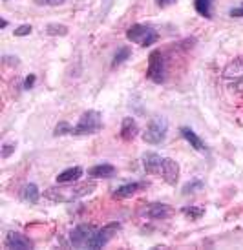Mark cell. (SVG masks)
<instances>
[{
  "mask_svg": "<svg viewBox=\"0 0 243 250\" xmlns=\"http://www.w3.org/2000/svg\"><path fill=\"white\" fill-rule=\"evenodd\" d=\"M95 190V183H57V187H49L44 190V197L53 203H73L83 199Z\"/></svg>",
  "mask_w": 243,
  "mask_h": 250,
  "instance_id": "1",
  "label": "cell"
},
{
  "mask_svg": "<svg viewBox=\"0 0 243 250\" xmlns=\"http://www.w3.org/2000/svg\"><path fill=\"white\" fill-rule=\"evenodd\" d=\"M103 130V115L97 110L84 111L77 125L71 130V135H95Z\"/></svg>",
  "mask_w": 243,
  "mask_h": 250,
  "instance_id": "2",
  "label": "cell"
},
{
  "mask_svg": "<svg viewBox=\"0 0 243 250\" xmlns=\"http://www.w3.org/2000/svg\"><path fill=\"white\" fill-rule=\"evenodd\" d=\"M126 39L132 42V44H137L141 48H148L157 42L159 39V33L152 28V26H146V24H132L130 28L126 29Z\"/></svg>",
  "mask_w": 243,
  "mask_h": 250,
  "instance_id": "3",
  "label": "cell"
},
{
  "mask_svg": "<svg viewBox=\"0 0 243 250\" xmlns=\"http://www.w3.org/2000/svg\"><path fill=\"white\" fill-rule=\"evenodd\" d=\"M168 133V121L165 117H154L150 121V125L146 126V130L143 132V139L148 145H161L167 139Z\"/></svg>",
  "mask_w": 243,
  "mask_h": 250,
  "instance_id": "4",
  "label": "cell"
},
{
  "mask_svg": "<svg viewBox=\"0 0 243 250\" xmlns=\"http://www.w3.org/2000/svg\"><path fill=\"white\" fill-rule=\"evenodd\" d=\"M146 79L152 81L154 84H163L167 79V66L161 51H152L148 57V68H146Z\"/></svg>",
  "mask_w": 243,
  "mask_h": 250,
  "instance_id": "5",
  "label": "cell"
},
{
  "mask_svg": "<svg viewBox=\"0 0 243 250\" xmlns=\"http://www.w3.org/2000/svg\"><path fill=\"white\" fill-rule=\"evenodd\" d=\"M119 230H121V223H117V221L104 225L103 229L95 230V234H93V237H91L90 243H88V249L97 250V249L106 247V245L110 243L111 239L115 237V234H117Z\"/></svg>",
  "mask_w": 243,
  "mask_h": 250,
  "instance_id": "6",
  "label": "cell"
},
{
  "mask_svg": "<svg viewBox=\"0 0 243 250\" xmlns=\"http://www.w3.org/2000/svg\"><path fill=\"white\" fill-rule=\"evenodd\" d=\"M95 230L97 229H95L93 225H86V223L79 225V227H75V229L69 232V245L75 247V249L88 247L90 239L93 237V234H95Z\"/></svg>",
  "mask_w": 243,
  "mask_h": 250,
  "instance_id": "7",
  "label": "cell"
},
{
  "mask_svg": "<svg viewBox=\"0 0 243 250\" xmlns=\"http://www.w3.org/2000/svg\"><path fill=\"white\" fill-rule=\"evenodd\" d=\"M179 172H181V168H179V165H177V161H174L172 157H163L159 175L163 177V181H165L167 185L176 187L177 181H179Z\"/></svg>",
  "mask_w": 243,
  "mask_h": 250,
  "instance_id": "8",
  "label": "cell"
},
{
  "mask_svg": "<svg viewBox=\"0 0 243 250\" xmlns=\"http://www.w3.org/2000/svg\"><path fill=\"white\" fill-rule=\"evenodd\" d=\"M4 247L15 250H31L35 245L28 236H24L21 232H7L6 239H4Z\"/></svg>",
  "mask_w": 243,
  "mask_h": 250,
  "instance_id": "9",
  "label": "cell"
},
{
  "mask_svg": "<svg viewBox=\"0 0 243 250\" xmlns=\"http://www.w3.org/2000/svg\"><path fill=\"white\" fill-rule=\"evenodd\" d=\"M146 187H148V185L143 183V181L126 183V185H121V187L115 188V190H113V194H111V197H113V199H126V197H132V195L143 192Z\"/></svg>",
  "mask_w": 243,
  "mask_h": 250,
  "instance_id": "10",
  "label": "cell"
},
{
  "mask_svg": "<svg viewBox=\"0 0 243 250\" xmlns=\"http://www.w3.org/2000/svg\"><path fill=\"white\" fill-rule=\"evenodd\" d=\"M221 77L227 81H238L243 79V57H236L232 59L221 71Z\"/></svg>",
  "mask_w": 243,
  "mask_h": 250,
  "instance_id": "11",
  "label": "cell"
},
{
  "mask_svg": "<svg viewBox=\"0 0 243 250\" xmlns=\"http://www.w3.org/2000/svg\"><path fill=\"white\" fill-rule=\"evenodd\" d=\"M179 133L183 135V139L187 141L188 145L194 148L196 152H207V146H205L203 139L194 132V130H192V128H188V126H181Z\"/></svg>",
  "mask_w": 243,
  "mask_h": 250,
  "instance_id": "12",
  "label": "cell"
},
{
  "mask_svg": "<svg viewBox=\"0 0 243 250\" xmlns=\"http://www.w3.org/2000/svg\"><path fill=\"white\" fill-rule=\"evenodd\" d=\"M161 163H163V157L155 152H146L143 155V168L146 170V174L152 175H159L161 172Z\"/></svg>",
  "mask_w": 243,
  "mask_h": 250,
  "instance_id": "13",
  "label": "cell"
},
{
  "mask_svg": "<svg viewBox=\"0 0 243 250\" xmlns=\"http://www.w3.org/2000/svg\"><path fill=\"white\" fill-rule=\"evenodd\" d=\"M139 135V126L133 117H125L121 123V139L130 143Z\"/></svg>",
  "mask_w": 243,
  "mask_h": 250,
  "instance_id": "14",
  "label": "cell"
},
{
  "mask_svg": "<svg viewBox=\"0 0 243 250\" xmlns=\"http://www.w3.org/2000/svg\"><path fill=\"white\" fill-rule=\"evenodd\" d=\"M115 172H117V168L113 167V165L103 163V165H95V167H91L90 170H88V175H90L91 179H106V177L115 175Z\"/></svg>",
  "mask_w": 243,
  "mask_h": 250,
  "instance_id": "15",
  "label": "cell"
},
{
  "mask_svg": "<svg viewBox=\"0 0 243 250\" xmlns=\"http://www.w3.org/2000/svg\"><path fill=\"white\" fill-rule=\"evenodd\" d=\"M84 174V170L81 167H71L63 170L61 174L57 175V183H75L81 179V175Z\"/></svg>",
  "mask_w": 243,
  "mask_h": 250,
  "instance_id": "16",
  "label": "cell"
},
{
  "mask_svg": "<svg viewBox=\"0 0 243 250\" xmlns=\"http://www.w3.org/2000/svg\"><path fill=\"white\" fill-rule=\"evenodd\" d=\"M22 201L29 203V205H35V203L41 199V190H39V187L37 185H33V183H29V185H26V187L22 188Z\"/></svg>",
  "mask_w": 243,
  "mask_h": 250,
  "instance_id": "17",
  "label": "cell"
},
{
  "mask_svg": "<svg viewBox=\"0 0 243 250\" xmlns=\"http://www.w3.org/2000/svg\"><path fill=\"white\" fill-rule=\"evenodd\" d=\"M146 214H148V217H152V219H165L170 214V207L165 205V203H155V205H152L148 208Z\"/></svg>",
  "mask_w": 243,
  "mask_h": 250,
  "instance_id": "18",
  "label": "cell"
},
{
  "mask_svg": "<svg viewBox=\"0 0 243 250\" xmlns=\"http://www.w3.org/2000/svg\"><path fill=\"white\" fill-rule=\"evenodd\" d=\"M130 48L128 46H121V48L115 51V55H113V61H111V68H117L121 64H125L128 59H130Z\"/></svg>",
  "mask_w": 243,
  "mask_h": 250,
  "instance_id": "19",
  "label": "cell"
},
{
  "mask_svg": "<svg viewBox=\"0 0 243 250\" xmlns=\"http://www.w3.org/2000/svg\"><path fill=\"white\" fill-rule=\"evenodd\" d=\"M194 7L198 15H201L205 19L212 17V0H194Z\"/></svg>",
  "mask_w": 243,
  "mask_h": 250,
  "instance_id": "20",
  "label": "cell"
},
{
  "mask_svg": "<svg viewBox=\"0 0 243 250\" xmlns=\"http://www.w3.org/2000/svg\"><path fill=\"white\" fill-rule=\"evenodd\" d=\"M68 26H64V24H57V22H51L46 26V33L51 37H66L68 35Z\"/></svg>",
  "mask_w": 243,
  "mask_h": 250,
  "instance_id": "21",
  "label": "cell"
},
{
  "mask_svg": "<svg viewBox=\"0 0 243 250\" xmlns=\"http://www.w3.org/2000/svg\"><path fill=\"white\" fill-rule=\"evenodd\" d=\"M183 214L187 215V217H190V219H201L203 215H205V208L203 207H194V205H190V207H183V210H181Z\"/></svg>",
  "mask_w": 243,
  "mask_h": 250,
  "instance_id": "22",
  "label": "cell"
},
{
  "mask_svg": "<svg viewBox=\"0 0 243 250\" xmlns=\"http://www.w3.org/2000/svg\"><path fill=\"white\" fill-rule=\"evenodd\" d=\"M205 185H203V181L199 179H192L190 183H187L185 187H183V195H188V194H196V192H199L203 190Z\"/></svg>",
  "mask_w": 243,
  "mask_h": 250,
  "instance_id": "23",
  "label": "cell"
},
{
  "mask_svg": "<svg viewBox=\"0 0 243 250\" xmlns=\"http://www.w3.org/2000/svg\"><path fill=\"white\" fill-rule=\"evenodd\" d=\"M71 130H73V128H71V126L68 125V123H59V125L55 126V130H53V135H55V137H61V135H66V133H71Z\"/></svg>",
  "mask_w": 243,
  "mask_h": 250,
  "instance_id": "24",
  "label": "cell"
},
{
  "mask_svg": "<svg viewBox=\"0 0 243 250\" xmlns=\"http://www.w3.org/2000/svg\"><path fill=\"white\" fill-rule=\"evenodd\" d=\"M15 148H17V143H4V146H2V159H7L15 152Z\"/></svg>",
  "mask_w": 243,
  "mask_h": 250,
  "instance_id": "25",
  "label": "cell"
},
{
  "mask_svg": "<svg viewBox=\"0 0 243 250\" xmlns=\"http://www.w3.org/2000/svg\"><path fill=\"white\" fill-rule=\"evenodd\" d=\"M31 26L29 24H22V26H19V28L15 29V37H26V35H29L31 33Z\"/></svg>",
  "mask_w": 243,
  "mask_h": 250,
  "instance_id": "26",
  "label": "cell"
},
{
  "mask_svg": "<svg viewBox=\"0 0 243 250\" xmlns=\"http://www.w3.org/2000/svg\"><path fill=\"white\" fill-rule=\"evenodd\" d=\"M37 6H63L66 0H33Z\"/></svg>",
  "mask_w": 243,
  "mask_h": 250,
  "instance_id": "27",
  "label": "cell"
},
{
  "mask_svg": "<svg viewBox=\"0 0 243 250\" xmlns=\"http://www.w3.org/2000/svg\"><path fill=\"white\" fill-rule=\"evenodd\" d=\"M229 15L232 17V19H243V4L232 7V9L229 11Z\"/></svg>",
  "mask_w": 243,
  "mask_h": 250,
  "instance_id": "28",
  "label": "cell"
},
{
  "mask_svg": "<svg viewBox=\"0 0 243 250\" xmlns=\"http://www.w3.org/2000/svg\"><path fill=\"white\" fill-rule=\"evenodd\" d=\"M35 81H37V77H35L33 73L28 75L26 79H24V88H26V90H31V88L35 86Z\"/></svg>",
  "mask_w": 243,
  "mask_h": 250,
  "instance_id": "29",
  "label": "cell"
},
{
  "mask_svg": "<svg viewBox=\"0 0 243 250\" xmlns=\"http://www.w3.org/2000/svg\"><path fill=\"white\" fill-rule=\"evenodd\" d=\"M176 0H155V4L159 7H168V6H172Z\"/></svg>",
  "mask_w": 243,
  "mask_h": 250,
  "instance_id": "30",
  "label": "cell"
},
{
  "mask_svg": "<svg viewBox=\"0 0 243 250\" xmlns=\"http://www.w3.org/2000/svg\"><path fill=\"white\" fill-rule=\"evenodd\" d=\"M232 90H243V79H238L232 83Z\"/></svg>",
  "mask_w": 243,
  "mask_h": 250,
  "instance_id": "31",
  "label": "cell"
},
{
  "mask_svg": "<svg viewBox=\"0 0 243 250\" xmlns=\"http://www.w3.org/2000/svg\"><path fill=\"white\" fill-rule=\"evenodd\" d=\"M0 28H2V29L7 28V21H6V19H2V21H0Z\"/></svg>",
  "mask_w": 243,
  "mask_h": 250,
  "instance_id": "32",
  "label": "cell"
}]
</instances>
